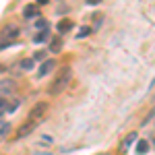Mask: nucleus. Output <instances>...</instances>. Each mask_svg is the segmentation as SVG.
Segmentation results:
<instances>
[{"label": "nucleus", "instance_id": "nucleus-4", "mask_svg": "<svg viewBox=\"0 0 155 155\" xmlns=\"http://www.w3.org/2000/svg\"><path fill=\"white\" fill-rule=\"evenodd\" d=\"M35 122H29V120H27V122H25L23 126H21V128H19V130H17V134H15V139H23V137H27V134H31V132L35 130Z\"/></svg>", "mask_w": 155, "mask_h": 155}, {"label": "nucleus", "instance_id": "nucleus-8", "mask_svg": "<svg viewBox=\"0 0 155 155\" xmlns=\"http://www.w3.org/2000/svg\"><path fill=\"white\" fill-rule=\"evenodd\" d=\"M37 11H39L37 4H29V6H25V11H23L25 19H29V17H37Z\"/></svg>", "mask_w": 155, "mask_h": 155}, {"label": "nucleus", "instance_id": "nucleus-5", "mask_svg": "<svg viewBox=\"0 0 155 155\" xmlns=\"http://www.w3.org/2000/svg\"><path fill=\"white\" fill-rule=\"evenodd\" d=\"M54 68H56V60H54V58H48L46 62H41V66H39L37 74H39V77H46V74H48V72H52Z\"/></svg>", "mask_w": 155, "mask_h": 155}, {"label": "nucleus", "instance_id": "nucleus-17", "mask_svg": "<svg viewBox=\"0 0 155 155\" xmlns=\"http://www.w3.org/2000/svg\"><path fill=\"white\" fill-rule=\"evenodd\" d=\"M6 110H8V101H4V99H0V118L6 114Z\"/></svg>", "mask_w": 155, "mask_h": 155}, {"label": "nucleus", "instance_id": "nucleus-1", "mask_svg": "<svg viewBox=\"0 0 155 155\" xmlns=\"http://www.w3.org/2000/svg\"><path fill=\"white\" fill-rule=\"evenodd\" d=\"M71 77H72V71L68 68V66H64V68H62V71L56 74V79L52 81V85H50V89H48V93H50V95H58V93H62V91L66 89L68 81H71Z\"/></svg>", "mask_w": 155, "mask_h": 155}, {"label": "nucleus", "instance_id": "nucleus-19", "mask_svg": "<svg viewBox=\"0 0 155 155\" xmlns=\"http://www.w3.org/2000/svg\"><path fill=\"white\" fill-rule=\"evenodd\" d=\"M17 107H19V101H17V99H12L11 104H8V110H6V112H15Z\"/></svg>", "mask_w": 155, "mask_h": 155}, {"label": "nucleus", "instance_id": "nucleus-3", "mask_svg": "<svg viewBox=\"0 0 155 155\" xmlns=\"http://www.w3.org/2000/svg\"><path fill=\"white\" fill-rule=\"evenodd\" d=\"M46 110H48V104L46 101H39L31 112H29V122H35V124H39L41 122V118L46 116Z\"/></svg>", "mask_w": 155, "mask_h": 155}, {"label": "nucleus", "instance_id": "nucleus-14", "mask_svg": "<svg viewBox=\"0 0 155 155\" xmlns=\"http://www.w3.org/2000/svg\"><path fill=\"white\" fill-rule=\"evenodd\" d=\"M35 27L39 29V31H46V29H48V21H46V19H41V17H37Z\"/></svg>", "mask_w": 155, "mask_h": 155}, {"label": "nucleus", "instance_id": "nucleus-2", "mask_svg": "<svg viewBox=\"0 0 155 155\" xmlns=\"http://www.w3.org/2000/svg\"><path fill=\"white\" fill-rule=\"evenodd\" d=\"M17 35H19V27L17 25H4L2 27V31H0V50L8 48L12 41L17 39Z\"/></svg>", "mask_w": 155, "mask_h": 155}, {"label": "nucleus", "instance_id": "nucleus-6", "mask_svg": "<svg viewBox=\"0 0 155 155\" xmlns=\"http://www.w3.org/2000/svg\"><path fill=\"white\" fill-rule=\"evenodd\" d=\"M60 50H62V35H54L50 39V52L52 54H58Z\"/></svg>", "mask_w": 155, "mask_h": 155}, {"label": "nucleus", "instance_id": "nucleus-16", "mask_svg": "<svg viewBox=\"0 0 155 155\" xmlns=\"http://www.w3.org/2000/svg\"><path fill=\"white\" fill-rule=\"evenodd\" d=\"M89 33H91V27H87V25H83V27L79 29V35H77V37H87Z\"/></svg>", "mask_w": 155, "mask_h": 155}, {"label": "nucleus", "instance_id": "nucleus-11", "mask_svg": "<svg viewBox=\"0 0 155 155\" xmlns=\"http://www.w3.org/2000/svg\"><path fill=\"white\" fill-rule=\"evenodd\" d=\"M8 132H11V124H8V122H0V141L6 139Z\"/></svg>", "mask_w": 155, "mask_h": 155}, {"label": "nucleus", "instance_id": "nucleus-12", "mask_svg": "<svg viewBox=\"0 0 155 155\" xmlns=\"http://www.w3.org/2000/svg\"><path fill=\"white\" fill-rule=\"evenodd\" d=\"M147 151H149V143H147V141H139V143H137V153L143 155V153H147Z\"/></svg>", "mask_w": 155, "mask_h": 155}, {"label": "nucleus", "instance_id": "nucleus-20", "mask_svg": "<svg viewBox=\"0 0 155 155\" xmlns=\"http://www.w3.org/2000/svg\"><path fill=\"white\" fill-rule=\"evenodd\" d=\"M4 71H6V68H4V66H2V64H0V72H4Z\"/></svg>", "mask_w": 155, "mask_h": 155}, {"label": "nucleus", "instance_id": "nucleus-7", "mask_svg": "<svg viewBox=\"0 0 155 155\" xmlns=\"http://www.w3.org/2000/svg\"><path fill=\"white\" fill-rule=\"evenodd\" d=\"M12 89H15V83H12V81H8V79L0 81V95H6V93H11Z\"/></svg>", "mask_w": 155, "mask_h": 155}, {"label": "nucleus", "instance_id": "nucleus-18", "mask_svg": "<svg viewBox=\"0 0 155 155\" xmlns=\"http://www.w3.org/2000/svg\"><path fill=\"white\" fill-rule=\"evenodd\" d=\"M33 60H41V62H46V52H35Z\"/></svg>", "mask_w": 155, "mask_h": 155}, {"label": "nucleus", "instance_id": "nucleus-10", "mask_svg": "<svg viewBox=\"0 0 155 155\" xmlns=\"http://www.w3.org/2000/svg\"><path fill=\"white\" fill-rule=\"evenodd\" d=\"M48 39H50L48 29H46V31H37V35L33 37V41H35V44H44V41H48Z\"/></svg>", "mask_w": 155, "mask_h": 155}, {"label": "nucleus", "instance_id": "nucleus-21", "mask_svg": "<svg viewBox=\"0 0 155 155\" xmlns=\"http://www.w3.org/2000/svg\"><path fill=\"white\" fill-rule=\"evenodd\" d=\"M101 155H106V153H101Z\"/></svg>", "mask_w": 155, "mask_h": 155}, {"label": "nucleus", "instance_id": "nucleus-15", "mask_svg": "<svg viewBox=\"0 0 155 155\" xmlns=\"http://www.w3.org/2000/svg\"><path fill=\"white\" fill-rule=\"evenodd\" d=\"M134 141H137V132H130V134H128V137L124 139V143H122V147H130V145L134 143Z\"/></svg>", "mask_w": 155, "mask_h": 155}, {"label": "nucleus", "instance_id": "nucleus-13", "mask_svg": "<svg viewBox=\"0 0 155 155\" xmlns=\"http://www.w3.org/2000/svg\"><path fill=\"white\" fill-rule=\"evenodd\" d=\"M71 27H72L71 21H60V23H58V31H60V33H66Z\"/></svg>", "mask_w": 155, "mask_h": 155}, {"label": "nucleus", "instance_id": "nucleus-9", "mask_svg": "<svg viewBox=\"0 0 155 155\" xmlns=\"http://www.w3.org/2000/svg\"><path fill=\"white\" fill-rule=\"evenodd\" d=\"M33 62H35L33 58H23L19 62V68H21V71H31V68H33Z\"/></svg>", "mask_w": 155, "mask_h": 155}]
</instances>
